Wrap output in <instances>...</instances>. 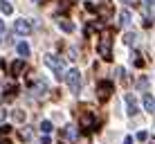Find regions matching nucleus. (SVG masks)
I'll return each mask as SVG.
<instances>
[{
  "label": "nucleus",
  "mask_w": 155,
  "mask_h": 144,
  "mask_svg": "<svg viewBox=\"0 0 155 144\" xmlns=\"http://www.w3.org/2000/svg\"><path fill=\"white\" fill-rule=\"evenodd\" d=\"M137 86H140V88H146V86H148V81H146V77H142V79H140V81H137Z\"/></svg>",
  "instance_id": "nucleus-22"
},
{
  "label": "nucleus",
  "mask_w": 155,
  "mask_h": 144,
  "mask_svg": "<svg viewBox=\"0 0 155 144\" xmlns=\"http://www.w3.org/2000/svg\"><path fill=\"white\" fill-rule=\"evenodd\" d=\"M9 131H12V126H7V124H0V135H7Z\"/></svg>",
  "instance_id": "nucleus-20"
},
{
  "label": "nucleus",
  "mask_w": 155,
  "mask_h": 144,
  "mask_svg": "<svg viewBox=\"0 0 155 144\" xmlns=\"http://www.w3.org/2000/svg\"><path fill=\"white\" fill-rule=\"evenodd\" d=\"M16 52H18V56L20 59H25V56H29V45L25 43V41H20L18 45H16Z\"/></svg>",
  "instance_id": "nucleus-12"
},
{
  "label": "nucleus",
  "mask_w": 155,
  "mask_h": 144,
  "mask_svg": "<svg viewBox=\"0 0 155 144\" xmlns=\"http://www.w3.org/2000/svg\"><path fill=\"white\" fill-rule=\"evenodd\" d=\"M81 126H83V129H99V119H97V117H94V113H92V110H83V113H81Z\"/></svg>",
  "instance_id": "nucleus-4"
},
{
  "label": "nucleus",
  "mask_w": 155,
  "mask_h": 144,
  "mask_svg": "<svg viewBox=\"0 0 155 144\" xmlns=\"http://www.w3.org/2000/svg\"><path fill=\"white\" fill-rule=\"evenodd\" d=\"M14 32L20 34V36H29L31 34V23L25 20V18H16L14 20Z\"/></svg>",
  "instance_id": "nucleus-6"
},
{
  "label": "nucleus",
  "mask_w": 155,
  "mask_h": 144,
  "mask_svg": "<svg viewBox=\"0 0 155 144\" xmlns=\"http://www.w3.org/2000/svg\"><path fill=\"white\" fill-rule=\"evenodd\" d=\"M137 140H140V142H146V140H148V133H146V131H140V133H137Z\"/></svg>",
  "instance_id": "nucleus-19"
},
{
  "label": "nucleus",
  "mask_w": 155,
  "mask_h": 144,
  "mask_svg": "<svg viewBox=\"0 0 155 144\" xmlns=\"http://www.w3.org/2000/svg\"><path fill=\"white\" fill-rule=\"evenodd\" d=\"M45 65L50 68V70H54V74H56V79H58V81L63 79V65H65V61H63L61 56H56V54L45 56Z\"/></svg>",
  "instance_id": "nucleus-2"
},
{
  "label": "nucleus",
  "mask_w": 155,
  "mask_h": 144,
  "mask_svg": "<svg viewBox=\"0 0 155 144\" xmlns=\"http://www.w3.org/2000/svg\"><path fill=\"white\" fill-rule=\"evenodd\" d=\"M99 56L106 59V61H110V59H113V41H110L108 36H104V39H101V43H99Z\"/></svg>",
  "instance_id": "nucleus-5"
},
{
  "label": "nucleus",
  "mask_w": 155,
  "mask_h": 144,
  "mask_svg": "<svg viewBox=\"0 0 155 144\" xmlns=\"http://www.w3.org/2000/svg\"><path fill=\"white\" fill-rule=\"evenodd\" d=\"M124 144H133V137H130V135H128V137H126V140H124Z\"/></svg>",
  "instance_id": "nucleus-25"
},
{
  "label": "nucleus",
  "mask_w": 155,
  "mask_h": 144,
  "mask_svg": "<svg viewBox=\"0 0 155 144\" xmlns=\"http://www.w3.org/2000/svg\"><path fill=\"white\" fill-rule=\"evenodd\" d=\"M25 70H27L25 61H14V63H12V74H14V77H18V74L25 72Z\"/></svg>",
  "instance_id": "nucleus-11"
},
{
  "label": "nucleus",
  "mask_w": 155,
  "mask_h": 144,
  "mask_svg": "<svg viewBox=\"0 0 155 144\" xmlns=\"http://www.w3.org/2000/svg\"><path fill=\"white\" fill-rule=\"evenodd\" d=\"M52 129H54V126H52V122H41V131H43V133H52Z\"/></svg>",
  "instance_id": "nucleus-17"
},
{
  "label": "nucleus",
  "mask_w": 155,
  "mask_h": 144,
  "mask_svg": "<svg viewBox=\"0 0 155 144\" xmlns=\"http://www.w3.org/2000/svg\"><path fill=\"white\" fill-rule=\"evenodd\" d=\"M124 2H126V5H130V7H137V5H140L142 0H124Z\"/></svg>",
  "instance_id": "nucleus-23"
},
{
  "label": "nucleus",
  "mask_w": 155,
  "mask_h": 144,
  "mask_svg": "<svg viewBox=\"0 0 155 144\" xmlns=\"http://www.w3.org/2000/svg\"><path fill=\"white\" fill-rule=\"evenodd\" d=\"M119 23H121V25H128V23H130V12H128V9H121V14H119Z\"/></svg>",
  "instance_id": "nucleus-15"
},
{
  "label": "nucleus",
  "mask_w": 155,
  "mask_h": 144,
  "mask_svg": "<svg viewBox=\"0 0 155 144\" xmlns=\"http://www.w3.org/2000/svg\"><path fill=\"white\" fill-rule=\"evenodd\" d=\"M61 137H63V140H70V142H74V140H77V131H74L72 129V126H68V129H61Z\"/></svg>",
  "instance_id": "nucleus-10"
},
{
  "label": "nucleus",
  "mask_w": 155,
  "mask_h": 144,
  "mask_svg": "<svg viewBox=\"0 0 155 144\" xmlns=\"http://www.w3.org/2000/svg\"><path fill=\"white\" fill-rule=\"evenodd\" d=\"M133 63H135V65H137V68H142V65H144V61H142V59H140V54H135V59H133Z\"/></svg>",
  "instance_id": "nucleus-21"
},
{
  "label": "nucleus",
  "mask_w": 155,
  "mask_h": 144,
  "mask_svg": "<svg viewBox=\"0 0 155 144\" xmlns=\"http://www.w3.org/2000/svg\"><path fill=\"white\" fill-rule=\"evenodd\" d=\"M124 101H126V106H128V115H130V117H135L137 113H140V108H137V101H135V97H133L130 92L124 97Z\"/></svg>",
  "instance_id": "nucleus-8"
},
{
  "label": "nucleus",
  "mask_w": 155,
  "mask_h": 144,
  "mask_svg": "<svg viewBox=\"0 0 155 144\" xmlns=\"http://www.w3.org/2000/svg\"><path fill=\"white\" fill-rule=\"evenodd\" d=\"M146 5H155V0H146Z\"/></svg>",
  "instance_id": "nucleus-29"
},
{
  "label": "nucleus",
  "mask_w": 155,
  "mask_h": 144,
  "mask_svg": "<svg viewBox=\"0 0 155 144\" xmlns=\"http://www.w3.org/2000/svg\"><path fill=\"white\" fill-rule=\"evenodd\" d=\"M0 12L2 14H14V7H12V2H9V0H0Z\"/></svg>",
  "instance_id": "nucleus-14"
},
{
  "label": "nucleus",
  "mask_w": 155,
  "mask_h": 144,
  "mask_svg": "<svg viewBox=\"0 0 155 144\" xmlns=\"http://www.w3.org/2000/svg\"><path fill=\"white\" fill-rule=\"evenodd\" d=\"M0 144H12V142H9V140H0Z\"/></svg>",
  "instance_id": "nucleus-28"
},
{
  "label": "nucleus",
  "mask_w": 155,
  "mask_h": 144,
  "mask_svg": "<svg viewBox=\"0 0 155 144\" xmlns=\"http://www.w3.org/2000/svg\"><path fill=\"white\" fill-rule=\"evenodd\" d=\"M14 119L16 122H25V113L23 110H14Z\"/></svg>",
  "instance_id": "nucleus-18"
},
{
  "label": "nucleus",
  "mask_w": 155,
  "mask_h": 144,
  "mask_svg": "<svg viewBox=\"0 0 155 144\" xmlns=\"http://www.w3.org/2000/svg\"><path fill=\"white\" fill-rule=\"evenodd\" d=\"M63 79H65L68 88H70V92H79L81 90V72L77 70V68H72V70L63 72Z\"/></svg>",
  "instance_id": "nucleus-1"
},
{
  "label": "nucleus",
  "mask_w": 155,
  "mask_h": 144,
  "mask_svg": "<svg viewBox=\"0 0 155 144\" xmlns=\"http://www.w3.org/2000/svg\"><path fill=\"white\" fill-rule=\"evenodd\" d=\"M142 101H144V108H146V110H155V99H153L148 92L144 95V99H142Z\"/></svg>",
  "instance_id": "nucleus-13"
},
{
  "label": "nucleus",
  "mask_w": 155,
  "mask_h": 144,
  "mask_svg": "<svg viewBox=\"0 0 155 144\" xmlns=\"http://www.w3.org/2000/svg\"><path fill=\"white\" fill-rule=\"evenodd\" d=\"M56 25H58L63 32H68V34H72V32H74V23H72V20H68V18H58Z\"/></svg>",
  "instance_id": "nucleus-9"
},
{
  "label": "nucleus",
  "mask_w": 155,
  "mask_h": 144,
  "mask_svg": "<svg viewBox=\"0 0 155 144\" xmlns=\"http://www.w3.org/2000/svg\"><path fill=\"white\" fill-rule=\"evenodd\" d=\"M148 144H155V140H151V142H148Z\"/></svg>",
  "instance_id": "nucleus-30"
},
{
  "label": "nucleus",
  "mask_w": 155,
  "mask_h": 144,
  "mask_svg": "<svg viewBox=\"0 0 155 144\" xmlns=\"http://www.w3.org/2000/svg\"><path fill=\"white\" fill-rule=\"evenodd\" d=\"M97 92H99V99H108L113 95V81H99Z\"/></svg>",
  "instance_id": "nucleus-7"
},
{
  "label": "nucleus",
  "mask_w": 155,
  "mask_h": 144,
  "mask_svg": "<svg viewBox=\"0 0 155 144\" xmlns=\"http://www.w3.org/2000/svg\"><path fill=\"white\" fill-rule=\"evenodd\" d=\"M5 117H7V113H5V110H2V108H0V122H2V119H5Z\"/></svg>",
  "instance_id": "nucleus-24"
},
{
  "label": "nucleus",
  "mask_w": 155,
  "mask_h": 144,
  "mask_svg": "<svg viewBox=\"0 0 155 144\" xmlns=\"http://www.w3.org/2000/svg\"><path fill=\"white\" fill-rule=\"evenodd\" d=\"M135 39H137V36L133 34V32H128V34L124 36V43H126V45H135Z\"/></svg>",
  "instance_id": "nucleus-16"
},
{
  "label": "nucleus",
  "mask_w": 155,
  "mask_h": 144,
  "mask_svg": "<svg viewBox=\"0 0 155 144\" xmlns=\"http://www.w3.org/2000/svg\"><path fill=\"white\" fill-rule=\"evenodd\" d=\"M2 32H5V25H2V20H0V34H2Z\"/></svg>",
  "instance_id": "nucleus-27"
},
{
  "label": "nucleus",
  "mask_w": 155,
  "mask_h": 144,
  "mask_svg": "<svg viewBox=\"0 0 155 144\" xmlns=\"http://www.w3.org/2000/svg\"><path fill=\"white\" fill-rule=\"evenodd\" d=\"M31 95L34 97H45L47 92H50V86H47L45 79H36V81H31Z\"/></svg>",
  "instance_id": "nucleus-3"
},
{
  "label": "nucleus",
  "mask_w": 155,
  "mask_h": 144,
  "mask_svg": "<svg viewBox=\"0 0 155 144\" xmlns=\"http://www.w3.org/2000/svg\"><path fill=\"white\" fill-rule=\"evenodd\" d=\"M41 144H50V137H43V140H41Z\"/></svg>",
  "instance_id": "nucleus-26"
}]
</instances>
